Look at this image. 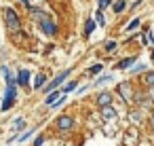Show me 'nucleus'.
<instances>
[{
  "label": "nucleus",
  "instance_id": "16",
  "mask_svg": "<svg viewBox=\"0 0 154 146\" xmlns=\"http://www.w3.org/2000/svg\"><path fill=\"white\" fill-rule=\"evenodd\" d=\"M108 81H112V74H103V76H99L97 85H103V83H108Z\"/></svg>",
  "mask_w": 154,
  "mask_h": 146
},
{
  "label": "nucleus",
  "instance_id": "27",
  "mask_svg": "<svg viewBox=\"0 0 154 146\" xmlns=\"http://www.w3.org/2000/svg\"><path fill=\"white\" fill-rule=\"evenodd\" d=\"M141 70H146V66L141 64V66H137V68H133V72H141Z\"/></svg>",
  "mask_w": 154,
  "mask_h": 146
},
{
  "label": "nucleus",
  "instance_id": "13",
  "mask_svg": "<svg viewBox=\"0 0 154 146\" xmlns=\"http://www.w3.org/2000/svg\"><path fill=\"white\" fill-rule=\"evenodd\" d=\"M143 83H146L148 87H154V70H152V72H148V74L143 76Z\"/></svg>",
  "mask_w": 154,
  "mask_h": 146
},
{
  "label": "nucleus",
  "instance_id": "23",
  "mask_svg": "<svg viewBox=\"0 0 154 146\" xmlns=\"http://www.w3.org/2000/svg\"><path fill=\"white\" fill-rule=\"evenodd\" d=\"M99 70H101V66H99V64H97V66H93V68H91V70H89V72H91V74H97V72H99Z\"/></svg>",
  "mask_w": 154,
  "mask_h": 146
},
{
  "label": "nucleus",
  "instance_id": "26",
  "mask_svg": "<svg viewBox=\"0 0 154 146\" xmlns=\"http://www.w3.org/2000/svg\"><path fill=\"white\" fill-rule=\"evenodd\" d=\"M97 24H101V26H103V15H101V13H97Z\"/></svg>",
  "mask_w": 154,
  "mask_h": 146
},
{
  "label": "nucleus",
  "instance_id": "22",
  "mask_svg": "<svg viewBox=\"0 0 154 146\" xmlns=\"http://www.w3.org/2000/svg\"><path fill=\"white\" fill-rule=\"evenodd\" d=\"M110 2H112V0H99V9H106Z\"/></svg>",
  "mask_w": 154,
  "mask_h": 146
},
{
  "label": "nucleus",
  "instance_id": "4",
  "mask_svg": "<svg viewBox=\"0 0 154 146\" xmlns=\"http://www.w3.org/2000/svg\"><path fill=\"white\" fill-rule=\"evenodd\" d=\"M68 76H70V70H63V72H59V74H57V78H55V81H51V83H49L45 89H47V91H53V89H55L57 85H61V83H63Z\"/></svg>",
  "mask_w": 154,
  "mask_h": 146
},
{
  "label": "nucleus",
  "instance_id": "19",
  "mask_svg": "<svg viewBox=\"0 0 154 146\" xmlns=\"http://www.w3.org/2000/svg\"><path fill=\"white\" fill-rule=\"evenodd\" d=\"M114 49H116V43H114V40L106 43V51H114Z\"/></svg>",
  "mask_w": 154,
  "mask_h": 146
},
{
  "label": "nucleus",
  "instance_id": "5",
  "mask_svg": "<svg viewBox=\"0 0 154 146\" xmlns=\"http://www.w3.org/2000/svg\"><path fill=\"white\" fill-rule=\"evenodd\" d=\"M57 127H59L61 131H68V129H72V127H74V119H72V116H68V114H63V116H59V119H57Z\"/></svg>",
  "mask_w": 154,
  "mask_h": 146
},
{
  "label": "nucleus",
  "instance_id": "25",
  "mask_svg": "<svg viewBox=\"0 0 154 146\" xmlns=\"http://www.w3.org/2000/svg\"><path fill=\"white\" fill-rule=\"evenodd\" d=\"M23 125H26V123H23V119H19V121H17V123H15V129H21V127H23Z\"/></svg>",
  "mask_w": 154,
  "mask_h": 146
},
{
  "label": "nucleus",
  "instance_id": "6",
  "mask_svg": "<svg viewBox=\"0 0 154 146\" xmlns=\"http://www.w3.org/2000/svg\"><path fill=\"white\" fill-rule=\"evenodd\" d=\"M118 93L125 97V100H133V89H131V83H120L118 85Z\"/></svg>",
  "mask_w": 154,
  "mask_h": 146
},
{
  "label": "nucleus",
  "instance_id": "10",
  "mask_svg": "<svg viewBox=\"0 0 154 146\" xmlns=\"http://www.w3.org/2000/svg\"><path fill=\"white\" fill-rule=\"evenodd\" d=\"M45 85H47V76H45V74H38L36 81H34V87H36V89H42Z\"/></svg>",
  "mask_w": 154,
  "mask_h": 146
},
{
  "label": "nucleus",
  "instance_id": "18",
  "mask_svg": "<svg viewBox=\"0 0 154 146\" xmlns=\"http://www.w3.org/2000/svg\"><path fill=\"white\" fill-rule=\"evenodd\" d=\"M122 9H125V0H120V2H116V5H114V11H116V13H120Z\"/></svg>",
  "mask_w": 154,
  "mask_h": 146
},
{
  "label": "nucleus",
  "instance_id": "14",
  "mask_svg": "<svg viewBox=\"0 0 154 146\" xmlns=\"http://www.w3.org/2000/svg\"><path fill=\"white\" fill-rule=\"evenodd\" d=\"M93 30H95V21H93V19H89V21H87V26H85V34H87V36H91V32H93Z\"/></svg>",
  "mask_w": 154,
  "mask_h": 146
},
{
  "label": "nucleus",
  "instance_id": "21",
  "mask_svg": "<svg viewBox=\"0 0 154 146\" xmlns=\"http://www.w3.org/2000/svg\"><path fill=\"white\" fill-rule=\"evenodd\" d=\"M148 100L154 102V87H148Z\"/></svg>",
  "mask_w": 154,
  "mask_h": 146
},
{
  "label": "nucleus",
  "instance_id": "9",
  "mask_svg": "<svg viewBox=\"0 0 154 146\" xmlns=\"http://www.w3.org/2000/svg\"><path fill=\"white\" fill-rule=\"evenodd\" d=\"M101 116H103V119H114L116 112H114L112 106H103V108H101Z\"/></svg>",
  "mask_w": 154,
  "mask_h": 146
},
{
  "label": "nucleus",
  "instance_id": "2",
  "mask_svg": "<svg viewBox=\"0 0 154 146\" xmlns=\"http://www.w3.org/2000/svg\"><path fill=\"white\" fill-rule=\"evenodd\" d=\"M17 100V85L15 81H9L7 83V93H5V102H2V110H9Z\"/></svg>",
  "mask_w": 154,
  "mask_h": 146
},
{
  "label": "nucleus",
  "instance_id": "3",
  "mask_svg": "<svg viewBox=\"0 0 154 146\" xmlns=\"http://www.w3.org/2000/svg\"><path fill=\"white\" fill-rule=\"evenodd\" d=\"M5 21H7V28L13 30V32H19L21 30V24H19V17L13 9H5Z\"/></svg>",
  "mask_w": 154,
  "mask_h": 146
},
{
  "label": "nucleus",
  "instance_id": "11",
  "mask_svg": "<svg viewBox=\"0 0 154 146\" xmlns=\"http://www.w3.org/2000/svg\"><path fill=\"white\" fill-rule=\"evenodd\" d=\"M133 62H135V57H125V59L118 64V68H120V70H127V68H131Z\"/></svg>",
  "mask_w": 154,
  "mask_h": 146
},
{
  "label": "nucleus",
  "instance_id": "29",
  "mask_svg": "<svg viewBox=\"0 0 154 146\" xmlns=\"http://www.w3.org/2000/svg\"><path fill=\"white\" fill-rule=\"evenodd\" d=\"M150 123H152V127H154V114H152V116H150Z\"/></svg>",
  "mask_w": 154,
  "mask_h": 146
},
{
  "label": "nucleus",
  "instance_id": "1",
  "mask_svg": "<svg viewBox=\"0 0 154 146\" xmlns=\"http://www.w3.org/2000/svg\"><path fill=\"white\" fill-rule=\"evenodd\" d=\"M32 13H34V17H36V19L40 21V28H42V32H45V34H49V36H53V34L57 32V26H55V24H53V21H51V19H49V17H47V15H45L42 11H38V9H34Z\"/></svg>",
  "mask_w": 154,
  "mask_h": 146
},
{
  "label": "nucleus",
  "instance_id": "28",
  "mask_svg": "<svg viewBox=\"0 0 154 146\" xmlns=\"http://www.w3.org/2000/svg\"><path fill=\"white\" fill-rule=\"evenodd\" d=\"M30 135H32V131H28V133H23V135H21V138H19V140H21V142H23V140H28V138H30Z\"/></svg>",
  "mask_w": 154,
  "mask_h": 146
},
{
  "label": "nucleus",
  "instance_id": "12",
  "mask_svg": "<svg viewBox=\"0 0 154 146\" xmlns=\"http://www.w3.org/2000/svg\"><path fill=\"white\" fill-rule=\"evenodd\" d=\"M59 97H61V95H59L57 91H51V93H49V97H47L45 102H47V104H55V102H57Z\"/></svg>",
  "mask_w": 154,
  "mask_h": 146
},
{
  "label": "nucleus",
  "instance_id": "15",
  "mask_svg": "<svg viewBox=\"0 0 154 146\" xmlns=\"http://www.w3.org/2000/svg\"><path fill=\"white\" fill-rule=\"evenodd\" d=\"M141 119H143V116H139V110H133V112H131V121H133V123H141Z\"/></svg>",
  "mask_w": 154,
  "mask_h": 146
},
{
  "label": "nucleus",
  "instance_id": "8",
  "mask_svg": "<svg viewBox=\"0 0 154 146\" xmlns=\"http://www.w3.org/2000/svg\"><path fill=\"white\" fill-rule=\"evenodd\" d=\"M97 104H99L101 108H103V106H110V104H112V95H110V93H101V95L97 97Z\"/></svg>",
  "mask_w": 154,
  "mask_h": 146
},
{
  "label": "nucleus",
  "instance_id": "20",
  "mask_svg": "<svg viewBox=\"0 0 154 146\" xmlns=\"http://www.w3.org/2000/svg\"><path fill=\"white\" fill-rule=\"evenodd\" d=\"M72 89H76V81H72V83H68L63 91H72Z\"/></svg>",
  "mask_w": 154,
  "mask_h": 146
},
{
  "label": "nucleus",
  "instance_id": "7",
  "mask_svg": "<svg viewBox=\"0 0 154 146\" xmlns=\"http://www.w3.org/2000/svg\"><path fill=\"white\" fill-rule=\"evenodd\" d=\"M30 83V72L28 70H19V74H17V85H28Z\"/></svg>",
  "mask_w": 154,
  "mask_h": 146
},
{
  "label": "nucleus",
  "instance_id": "24",
  "mask_svg": "<svg viewBox=\"0 0 154 146\" xmlns=\"http://www.w3.org/2000/svg\"><path fill=\"white\" fill-rule=\"evenodd\" d=\"M42 142H45V138H42V135H38V138H36V142H34V146H42Z\"/></svg>",
  "mask_w": 154,
  "mask_h": 146
},
{
  "label": "nucleus",
  "instance_id": "17",
  "mask_svg": "<svg viewBox=\"0 0 154 146\" xmlns=\"http://www.w3.org/2000/svg\"><path fill=\"white\" fill-rule=\"evenodd\" d=\"M137 26H139V21H137V19H133V21H131V24H129V26H127L125 30H127V32H131V30H135Z\"/></svg>",
  "mask_w": 154,
  "mask_h": 146
}]
</instances>
